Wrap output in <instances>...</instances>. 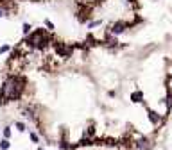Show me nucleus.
Here are the masks:
<instances>
[{
	"mask_svg": "<svg viewBox=\"0 0 172 150\" xmlns=\"http://www.w3.org/2000/svg\"><path fill=\"white\" fill-rule=\"evenodd\" d=\"M23 89H25V79L20 75H9L0 88V106H4L6 102L20 100Z\"/></svg>",
	"mask_w": 172,
	"mask_h": 150,
	"instance_id": "obj_1",
	"label": "nucleus"
},
{
	"mask_svg": "<svg viewBox=\"0 0 172 150\" xmlns=\"http://www.w3.org/2000/svg\"><path fill=\"white\" fill-rule=\"evenodd\" d=\"M23 43L29 45L30 48H34V50H43V48H47L52 43V38L49 36L47 29H36V31H30V34L25 36Z\"/></svg>",
	"mask_w": 172,
	"mask_h": 150,
	"instance_id": "obj_2",
	"label": "nucleus"
},
{
	"mask_svg": "<svg viewBox=\"0 0 172 150\" xmlns=\"http://www.w3.org/2000/svg\"><path fill=\"white\" fill-rule=\"evenodd\" d=\"M129 27H131V23H126V21L118 20V21H115V23H111L106 31L110 32V34H113V36H120V34H124Z\"/></svg>",
	"mask_w": 172,
	"mask_h": 150,
	"instance_id": "obj_3",
	"label": "nucleus"
},
{
	"mask_svg": "<svg viewBox=\"0 0 172 150\" xmlns=\"http://www.w3.org/2000/svg\"><path fill=\"white\" fill-rule=\"evenodd\" d=\"M54 50L59 54L61 57H72L74 47H70V45H65V43H59V41H54Z\"/></svg>",
	"mask_w": 172,
	"mask_h": 150,
	"instance_id": "obj_4",
	"label": "nucleus"
},
{
	"mask_svg": "<svg viewBox=\"0 0 172 150\" xmlns=\"http://www.w3.org/2000/svg\"><path fill=\"white\" fill-rule=\"evenodd\" d=\"M151 148V143H149V139L142 138L140 141H136V150H149Z\"/></svg>",
	"mask_w": 172,
	"mask_h": 150,
	"instance_id": "obj_5",
	"label": "nucleus"
},
{
	"mask_svg": "<svg viewBox=\"0 0 172 150\" xmlns=\"http://www.w3.org/2000/svg\"><path fill=\"white\" fill-rule=\"evenodd\" d=\"M147 113H149V120H151L154 125H158V123L162 122V116H160L156 111H151V109H147Z\"/></svg>",
	"mask_w": 172,
	"mask_h": 150,
	"instance_id": "obj_6",
	"label": "nucleus"
},
{
	"mask_svg": "<svg viewBox=\"0 0 172 150\" xmlns=\"http://www.w3.org/2000/svg\"><path fill=\"white\" fill-rule=\"evenodd\" d=\"M131 100L133 102H143V93L142 91H134L131 95Z\"/></svg>",
	"mask_w": 172,
	"mask_h": 150,
	"instance_id": "obj_7",
	"label": "nucleus"
},
{
	"mask_svg": "<svg viewBox=\"0 0 172 150\" xmlns=\"http://www.w3.org/2000/svg\"><path fill=\"white\" fill-rule=\"evenodd\" d=\"M43 23H45V29H47L49 32H54V29H56V25H54V23H52V21L49 20V18H45V20H43Z\"/></svg>",
	"mask_w": 172,
	"mask_h": 150,
	"instance_id": "obj_8",
	"label": "nucleus"
},
{
	"mask_svg": "<svg viewBox=\"0 0 172 150\" xmlns=\"http://www.w3.org/2000/svg\"><path fill=\"white\" fill-rule=\"evenodd\" d=\"M30 31H32V25L25 21V23L22 25V32H23V36H27V34H30Z\"/></svg>",
	"mask_w": 172,
	"mask_h": 150,
	"instance_id": "obj_9",
	"label": "nucleus"
},
{
	"mask_svg": "<svg viewBox=\"0 0 172 150\" xmlns=\"http://www.w3.org/2000/svg\"><path fill=\"white\" fill-rule=\"evenodd\" d=\"M9 147H11V143H9V139H2V141H0V148L2 150H9Z\"/></svg>",
	"mask_w": 172,
	"mask_h": 150,
	"instance_id": "obj_10",
	"label": "nucleus"
},
{
	"mask_svg": "<svg viewBox=\"0 0 172 150\" xmlns=\"http://www.w3.org/2000/svg\"><path fill=\"white\" fill-rule=\"evenodd\" d=\"M102 25V20H93V21H88V29H95V27H99Z\"/></svg>",
	"mask_w": 172,
	"mask_h": 150,
	"instance_id": "obj_11",
	"label": "nucleus"
},
{
	"mask_svg": "<svg viewBox=\"0 0 172 150\" xmlns=\"http://www.w3.org/2000/svg\"><path fill=\"white\" fill-rule=\"evenodd\" d=\"M2 134H4V138H6V139H9V138H11V127H9V125L2 129Z\"/></svg>",
	"mask_w": 172,
	"mask_h": 150,
	"instance_id": "obj_12",
	"label": "nucleus"
},
{
	"mask_svg": "<svg viewBox=\"0 0 172 150\" xmlns=\"http://www.w3.org/2000/svg\"><path fill=\"white\" fill-rule=\"evenodd\" d=\"M29 136H30V141H32V143H36V145H38V143H40V136H38V134H36V132H30Z\"/></svg>",
	"mask_w": 172,
	"mask_h": 150,
	"instance_id": "obj_13",
	"label": "nucleus"
},
{
	"mask_svg": "<svg viewBox=\"0 0 172 150\" xmlns=\"http://www.w3.org/2000/svg\"><path fill=\"white\" fill-rule=\"evenodd\" d=\"M14 127L18 129V130H20V132H23V130H25V123H23V122H16V123H14Z\"/></svg>",
	"mask_w": 172,
	"mask_h": 150,
	"instance_id": "obj_14",
	"label": "nucleus"
},
{
	"mask_svg": "<svg viewBox=\"0 0 172 150\" xmlns=\"http://www.w3.org/2000/svg\"><path fill=\"white\" fill-rule=\"evenodd\" d=\"M167 109L169 111L172 109V93H169V96H167Z\"/></svg>",
	"mask_w": 172,
	"mask_h": 150,
	"instance_id": "obj_15",
	"label": "nucleus"
},
{
	"mask_svg": "<svg viewBox=\"0 0 172 150\" xmlns=\"http://www.w3.org/2000/svg\"><path fill=\"white\" fill-rule=\"evenodd\" d=\"M93 134H95V127H88V130H86V134H84V136H86V138H90V136H93Z\"/></svg>",
	"mask_w": 172,
	"mask_h": 150,
	"instance_id": "obj_16",
	"label": "nucleus"
},
{
	"mask_svg": "<svg viewBox=\"0 0 172 150\" xmlns=\"http://www.w3.org/2000/svg\"><path fill=\"white\" fill-rule=\"evenodd\" d=\"M9 50H11L9 45H2V47H0V54H6V52H9Z\"/></svg>",
	"mask_w": 172,
	"mask_h": 150,
	"instance_id": "obj_17",
	"label": "nucleus"
},
{
	"mask_svg": "<svg viewBox=\"0 0 172 150\" xmlns=\"http://www.w3.org/2000/svg\"><path fill=\"white\" fill-rule=\"evenodd\" d=\"M7 14H9V13H7V11L4 9V7H2V6H0V18H6V16H7Z\"/></svg>",
	"mask_w": 172,
	"mask_h": 150,
	"instance_id": "obj_18",
	"label": "nucleus"
},
{
	"mask_svg": "<svg viewBox=\"0 0 172 150\" xmlns=\"http://www.w3.org/2000/svg\"><path fill=\"white\" fill-rule=\"evenodd\" d=\"M38 150H43V148H41V147H40V148H38Z\"/></svg>",
	"mask_w": 172,
	"mask_h": 150,
	"instance_id": "obj_19",
	"label": "nucleus"
},
{
	"mask_svg": "<svg viewBox=\"0 0 172 150\" xmlns=\"http://www.w3.org/2000/svg\"><path fill=\"white\" fill-rule=\"evenodd\" d=\"M0 130H2V129H0Z\"/></svg>",
	"mask_w": 172,
	"mask_h": 150,
	"instance_id": "obj_20",
	"label": "nucleus"
}]
</instances>
